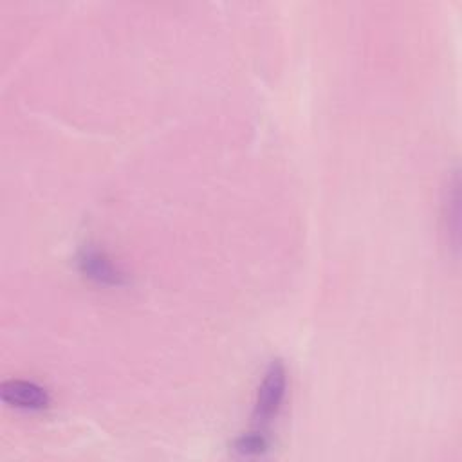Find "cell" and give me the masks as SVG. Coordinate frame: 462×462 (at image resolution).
<instances>
[{"label":"cell","instance_id":"cell-2","mask_svg":"<svg viewBox=\"0 0 462 462\" xmlns=\"http://www.w3.org/2000/svg\"><path fill=\"white\" fill-rule=\"evenodd\" d=\"M0 397L5 404L20 410H43L51 399L45 388L25 379H9L0 386Z\"/></svg>","mask_w":462,"mask_h":462},{"label":"cell","instance_id":"cell-4","mask_svg":"<svg viewBox=\"0 0 462 462\" xmlns=\"http://www.w3.org/2000/svg\"><path fill=\"white\" fill-rule=\"evenodd\" d=\"M233 448L242 457H254V455H262L269 448V444H267L263 433L254 430V431H251L247 435L238 437Z\"/></svg>","mask_w":462,"mask_h":462},{"label":"cell","instance_id":"cell-3","mask_svg":"<svg viewBox=\"0 0 462 462\" xmlns=\"http://www.w3.org/2000/svg\"><path fill=\"white\" fill-rule=\"evenodd\" d=\"M79 267L81 271L99 282V283H119L121 282V274L112 267V263L99 253V251H85L79 256Z\"/></svg>","mask_w":462,"mask_h":462},{"label":"cell","instance_id":"cell-1","mask_svg":"<svg viewBox=\"0 0 462 462\" xmlns=\"http://www.w3.org/2000/svg\"><path fill=\"white\" fill-rule=\"evenodd\" d=\"M285 388H287L285 366L280 359H274L269 363L256 392V401L253 410V420H254L256 431L263 433V430L274 420L285 399Z\"/></svg>","mask_w":462,"mask_h":462}]
</instances>
